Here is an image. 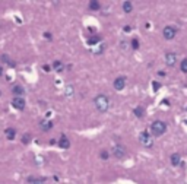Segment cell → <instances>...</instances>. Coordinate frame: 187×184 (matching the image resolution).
Segmentation results:
<instances>
[{
  "instance_id": "44dd1931",
  "label": "cell",
  "mask_w": 187,
  "mask_h": 184,
  "mask_svg": "<svg viewBox=\"0 0 187 184\" xmlns=\"http://www.w3.org/2000/svg\"><path fill=\"white\" fill-rule=\"evenodd\" d=\"M180 69H181V72H183V73H187V59H184L183 61H181Z\"/></svg>"
},
{
  "instance_id": "ffe728a7",
  "label": "cell",
  "mask_w": 187,
  "mask_h": 184,
  "mask_svg": "<svg viewBox=\"0 0 187 184\" xmlns=\"http://www.w3.org/2000/svg\"><path fill=\"white\" fill-rule=\"evenodd\" d=\"M97 47H98V48H94V50H92V51H94V54H101V53L104 51V48H105V45H104L102 42H99Z\"/></svg>"
},
{
  "instance_id": "9c48e42d",
  "label": "cell",
  "mask_w": 187,
  "mask_h": 184,
  "mask_svg": "<svg viewBox=\"0 0 187 184\" xmlns=\"http://www.w3.org/2000/svg\"><path fill=\"white\" fill-rule=\"evenodd\" d=\"M58 148H62V149H69L70 148V140L67 139V136H62L60 139H58Z\"/></svg>"
},
{
  "instance_id": "484cf974",
  "label": "cell",
  "mask_w": 187,
  "mask_h": 184,
  "mask_svg": "<svg viewBox=\"0 0 187 184\" xmlns=\"http://www.w3.org/2000/svg\"><path fill=\"white\" fill-rule=\"evenodd\" d=\"M132 48H133V50H138L139 48V41L138 40H132Z\"/></svg>"
},
{
  "instance_id": "7a4b0ae2",
  "label": "cell",
  "mask_w": 187,
  "mask_h": 184,
  "mask_svg": "<svg viewBox=\"0 0 187 184\" xmlns=\"http://www.w3.org/2000/svg\"><path fill=\"white\" fill-rule=\"evenodd\" d=\"M165 132H167V124L164 121H161V120H155L154 123L151 124V134L155 136V137L162 136Z\"/></svg>"
},
{
  "instance_id": "ba28073f",
  "label": "cell",
  "mask_w": 187,
  "mask_h": 184,
  "mask_svg": "<svg viewBox=\"0 0 187 184\" xmlns=\"http://www.w3.org/2000/svg\"><path fill=\"white\" fill-rule=\"evenodd\" d=\"M165 63H167V66L172 67L177 63V56H175L174 53H167V54H165Z\"/></svg>"
},
{
  "instance_id": "277c9868",
  "label": "cell",
  "mask_w": 187,
  "mask_h": 184,
  "mask_svg": "<svg viewBox=\"0 0 187 184\" xmlns=\"http://www.w3.org/2000/svg\"><path fill=\"white\" fill-rule=\"evenodd\" d=\"M126 153H127V151H126V148H124L123 145H115V146L113 148V155H114V158L123 159L124 156H126Z\"/></svg>"
},
{
  "instance_id": "7402d4cb",
  "label": "cell",
  "mask_w": 187,
  "mask_h": 184,
  "mask_svg": "<svg viewBox=\"0 0 187 184\" xmlns=\"http://www.w3.org/2000/svg\"><path fill=\"white\" fill-rule=\"evenodd\" d=\"M29 181H32V184H45L44 178H29Z\"/></svg>"
},
{
  "instance_id": "4316f807",
  "label": "cell",
  "mask_w": 187,
  "mask_h": 184,
  "mask_svg": "<svg viewBox=\"0 0 187 184\" xmlns=\"http://www.w3.org/2000/svg\"><path fill=\"white\" fill-rule=\"evenodd\" d=\"M42 69H44L45 72H50V70H51V67H50L48 64H44V66H42Z\"/></svg>"
},
{
  "instance_id": "5b68a950",
  "label": "cell",
  "mask_w": 187,
  "mask_h": 184,
  "mask_svg": "<svg viewBox=\"0 0 187 184\" xmlns=\"http://www.w3.org/2000/svg\"><path fill=\"white\" fill-rule=\"evenodd\" d=\"M175 34H177V29H175L174 26H171V25L165 26V28L162 29V35H164L165 40H172V38L175 37Z\"/></svg>"
},
{
  "instance_id": "e0dca14e",
  "label": "cell",
  "mask_w": 187,
  "mask_h": 184,
  "mask_svg": "<svg viewBox=\"0 0 187 184\" xmlns=\"http://www.w3.org/2000/svg\"><path fill=\"white\" fill-rule=\"evenodd\" d=\"M73 94H75V88L72 85H67L65 88V95L69 98V97H73Z\"/></svg>"
},
{
  "instance_id": "ac0fdd59",
  "label": "cell",
  "mask_w": 187,
  "mask_h": 184,
  "mask_svg": "<svg viewBox=\"0 0 187 184\" xmlns=\"http://www.w3.org/2000/svg\"><path fill=\"white\" fill-rule=\"evenodd\" d=\"M99 8H101V5H99L98 0H91L89 2V9L91 10H99Z\"/></svg>"
},
{
  "instance_id": "603a6c76",
  "label": "cell",
  "mask_w": 187,
  "mask_h": 184,
  "mask_svg": "<svg viewBox=\"0 0 187 184\" xmlns=\"http://www.w3.org/2000/svg\"><path fill=\"white\" fill-rule=\"evenodd\" d=\"M98 41H99V37H94V38H89V40H88V44H89V45H97Z\"/></svg>"
},
{
  "instance_id": "6da1fadb",
  "label": "cell",
  "mask_w": 187,
  "mask_h": 184,
  "mask_svg": "<svg viewBox=\"0 0 187 184\" xmlns=\"http://www.w3.org/2000/svg\"><path fill=\"white\" fill-rule=\"evenodd\" d=\"M94 105H95L98 113H107L108 108H110V100H108L107 95L99 94V95H97L94 98Z\"/></svg>"
},
{
  "instance_id": "83f0119b",
  "label": "cell",
  "mask_w": 187,
  "mask_h": 184,
  "mask_svg": "<svg viewBox=\"0 0 187 184\" xmlns=\"http://www.w3.org/2000/svg\"><path fill=\"white\" fill-rule=\"evenodd\" d=\"M154 88H155V89H158V88H159V84H156V82H155V84H154Z\"/></svg>"
},
{
  "instance_id": "d6986e66",
  "label": "cell",
  "mask_w": 187,
  "mask_h": 184,
  "mask_svg": "<svg viewBox=\"0 0 187 184\" xmlns=\"http://www.w3.org/2000/svg\"><path fill=\"white\" fill-rule=\"evenodd\" d=\"M133 113H135V116H136L138 118H142V117H143V113H145V110L142 108V107H136Z\"/></svg>"
},
{
  "instance_id": "8992f818",
  "label": "cell",
  "mask_w": 187,
  "mask_h": 184,
  "mask_svg": "<svg viewBox=\"0 0 187 184\" xmlns=\"http://www.w3.org/2000/svg\"><path fill=\"white\" fill-rule=\"evenodd\" d=\"M113 86H114L115 91H123L124 86H126V77H124V76H119V77H115Z\"/></svg>"
},
{
  "instance_id": "9a60e30c",
  "label": "cell",
  "mask_w": 187,
  "mask_h": 184,
  "mask_svg": "<svg viewBox=\"0 0 187 184\" xmlns=\"http://www.w3.org/2000/svg\"><path fill=\"white\" fill-rule=\"evenodd\" d=\"M2 61H3V63H6V64H9L10 67H15V61H13V60H10V57H9L8 54H2Z\"/></svg>"
},
{
  "instance_id": "f1b7e54d",
  "label": "cell",
  "mask_w": 187,
  "mask_h": 184,
  "mask_svg": "<svg viewBox=\"0 0 187 184\" xmlns=\"http://www.w3.org/2000/svg\"><path fill=\"white\" fill-rule=\"evenodd\" d=\"M2 75H3V67L0 66V76H2Z\"/></svg>"
},
{
  "instance_id": "2e32d148",
  "label": "cell",
  "mask_w": 187,
  "mask_h": 184,
  "mask_svg": "<svg viewBox=\"0 0 187 184\" xmlns=\"http://www.w3.org/2000/svg\"><path fill=\"white\" fill-rule=\"evenodd\" d=\"M132 10H133V5H132V2H124V3H123V12L130 13Z\"/></svg>"
},
{
  "instance_id": "cb8c5ba5",
  "label": "cell",
  "mask_w": 187,
  "mask_h": 184,
  "mask_svg": "<svg viewBox=\"0 0 187 184\" xmlns=\"http://www.w3.org/2000/svg\"><path fill=\"white\" fill-rule=\"evenodd\" d=\"M29 142H31V134H29V133L24 134V136H22V143H25V145H26V143H29Z\"/></svg>"
},
{
  "instance_id": "7c38bea8",
  "label": "cell",
  "mask_w": 187,
  "mask_h": 184,
  "mask_svg": "<svg viewBox=\"0 0 187 184\" xmlns=\"http://www.w3.org/2000/svg\"><path fill=\"white\" fill-rule=\"evenodd\" d=\"M5 134H6L8 140H13V139H15V136H16V130H15L13 127H8V129L5 130Z\"/></svg>"
},
{
  "instance_id": "30bf717a",
  "label": "cell",
  "mask_w": 187,
  "mask_h": 184,
  "mask_svg": "<svg viewBox=\"0 0 187 184\" xmlns=\"http://www.w3.org/2000/svg\"><path fill=\"white\" fill-rule=\"evenodd\" d=\"M40 129L42 132H48L53 129V121H50V120H41L40 121Z\"/></svg>"
},
{
  "instance_id": "52a82bcc",
  "label": "cell",
  "mask_w": 187,
  "mask_h": 184,
  "mask_svg": "<svg viewBox=\"0 0 187 184\" xmlns=\"http://www.w3.org/2000/svg\"><path fill=\"white\" fill-rule=\"evenodd\" d=\"M12 105H13V108H16V110H24L25 108L24 97H13V100H12Z\"/></svg>"
},
{
  "instance_id": "8fae6325",
  "label": "cell",
  "mask_w": 187,
  "mask_h": 184,
  "mask_svg": "<svg viewBox=\"0 0 187 184\" xmlns=\"http://www.w3.org/2000/svg\"><path fill=\"white\" fill-rule=\"evenodd\" d=\"M12 94H13L15 97H24V94H25L24 86H21V85H13V86H12Z\"/></svg>"
},
{
  "instance_id": "d4e9b609",
  "label": "cell",
  "mask_w": 187,
  "mask_h": 184,
  "mask_svg": "<svg viewBox=\"0 0 187 184\" xmlns=\"http://www.w3.org/2000/svg\"><path fill=\"white\" fill-rule=\"evenodd\" d=\"M99 156H101V159L107 161V159H108V156H110V153H108L107 151H101V152H99Z\"/></svg>"
},
{
  "instance_id": "5bb4252c",
  "label": "cell",
  "mask_w": 187,
  "mask_h": 184,
  "mask_svg": "<svg viewBox=\"0 0 187 184\" xmlns=\"http://www.w3.org/2000/svg\"><path fill=\"white\" fill-rule=\"evenodd\" d=\"M53 69H54L56 72H63V70H65V64H63L60 60H56V61L53 63Z\"/></svg>"
},
{
  "instance_id": "3957f363",
  "label": "cell",
  "mask_w": 187,
  "mask_h": 184,
  "mask_svg": "<svg viewBox=\"0 0 187 184\" xmlns=\"http://www.w3.org/2000/svg\"><path fill=\"white\" fill-rule=\"evenodd\" d=\"M139 142H140V145L143 148H152L154 146V139L148 132H142L139 134Z\"/></svg>"
},
{
  "instance_id": "4fadbf2b",
  "label": "cell",
  "mask_w": 187,
  "mask_h": 184,
  "mask_svg": "<svg viewBox=\"0 0 187 184\" xmlns=\"http://www.w3.org/2000/svg\"><path fill=\"white\" fill-rule=\"evenodd\" d=\"M170 161L174 167L180 165V164H181V156H180V153H172V155L170 156Z\"/></svg>"
}]
</instances>
